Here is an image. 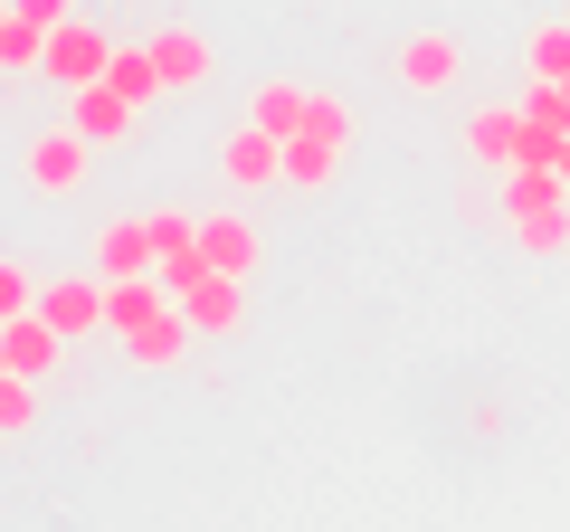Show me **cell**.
Segmentation results:
<instances>
[{
  "mask_svg": "<svg viewBox=\"0 0 570 532\" xmlns=\"http://www.w3.org/2000/svg\"><path fill=\"white\" fill-rule=\"evenodd\" d=\"M20 171H29V190H39V200H77L86 171H96V144H86L77 124H48V134H29Z\"/></svg>",
  "mask_w": 570,
  "mask_h": 532,
  "instance_id": "2",
  "label": "cell"
},
{
  "mask_svg": "<svg viewBox=\"0 0 570 532\" xmlns=\"http://www.w3.org/2000/svg\"><path fill=\"white\" fill-rule=\"evenodd\" d=\"M523 124H532V134H570V86L523 77Z\"/></svg>",
  "mask_w": 570,
  "mask_h": 532,
  "instance_id": "20",
  "label": "cell"
},
{
  "mask_svg": "<svg viewBox=\"0 0 570 532\" xmlns=\"http://www.w3.org/2000/svg\"><path fill=\"white\" fill-rule=\"evenodd\" d=\"M200 257H209V276H257V257H266V228L247 219V209H209L200 219Z\"/></svg>",
  "mask_w": 570,
  "mask_h": 532,
  "instance_id": "8",
  "label": "cell"
},
{
  "mask_svg": "<svg viewBox=\"0 0 570 532\" xmlns=\"http://www.w3.org/2000/svg\"><path fill=\"white\" fill-rule=\"evenodd\" d=\"M181 314H190V333H219V343H228V333L247 324V286H238V276H200V286L181 295Z\"/></svg>",
  "mask_w": 570,
  "mask_h": 532,
  "instance_id": "15",
  "label": "cell"
},
{
  "mask_svg": "<svg viewBox=\"0 0 570 532\" xmlns=\"http://www.w3.org/2000/svg\"><path fill=\"white\" fill-rule=\"evenodd\" d=\"M0 381H10V352H0Z\"/></svg>",
  "mask_w": 570,
  "mask_h": 532,
  "instance_id": "27",
  "label": "cell"
},
{
  "mask_svg": "<svg viewBox=\"0 0 570 532\" xmlns=\"http://www.w3.org/2000/svg\"><path fill=\"white\" fill-rule=\"evenodd\" d=\"M153 67H163V96H190V86H209V39L200 29H153Z\"/></svg>",
  "mask_w": 570,
  "mask_h": 532,
  "instance_id": "12",
  "label": "cell"
},
{
  "mask_svg": "<svg viewBox=\"0 0 570 532\" xmlns=\"http://www.w3.org/2000/svg\"><path fill=\"white\" fill-rule=\"evenodd\" d=\"M10 10H20L29 29H67V0H10Z\"/></svg>",
  "mask_w": 570,
  "mask_h": 532,
  "instance_id": "24",
  "label": "cell"
},
{
  "mask_svg": "<svg viewBox=\"0 0 570 532\" xmlns=\"http://www.w3.org/2000/svg\"><path fill=\"white\" fill-rule=\"evenodd\" d=\"M20 314H39V276H29L20 257H0V333L20 324Z\"/></svg>",
  "mask_w": 570,
  "mask_h": 532,
  "instance_id": "21",
  "label": "cell"
},
{
  "mask_svg": "<svg viewBox=\"0 0 570 532\" xmlns=\"http://www.w3.org/2000/svg\"><path fill=\"white\" fill-rule=\"evenodd\" d=\"M105 86H124L134 105L163 96V67H153V48H115V67H105Z\"/></svg>",
  "mask_w": 570,
  "mask_h": 532,
  "instance_id": "19",
  "label": "cell"
},
{
  "mask_svg": "<svg viewBox=\"0 0 570 532\" xmlns=\"http://www.w3.org/2000/svg\"><path fill=\"white\" fill-rule=\"evenodd\" d=\"M343 152H352V144L295 134V144H285V190H333V181H343Z\"/></svg>",
  "mask_w": 570,
  "mask_h": 532,
  "instance_id": "17",
  "label": "cell"
},
{
  "mask_svg": "<svg viewBox=\"0 0 570 532\" xmlns=\"http://www.w3.org/2000/svg\"><path fill=\"white\" fill-rule=\"evenodd\" d=\"M124 362H134V371H181L190 362V314L171 305V314H153L142 333H124Z\"/></svg>",
  "mask_w": 570,
  "mask_h": 532,
  "instance_id": "13",
  "label": "cell"
},
{
  "mask_svg": "<svg viewBox=\"0 0 570 532\" xmlns=\"http://www.w3.org/2000/svg\"><path fill=\"white\" fill-rule=\"evenodd\" d=\"M504 228L532 247V257H561V247H570V181L542 171V162L504 171Z\"/></svg>",
  "mask_w": 570,
  "mask_h": 532,
  "instance_id": "1",
  "label": "cell"
},
{
  "mask_svg": "<svg viewBox=\"0 0 570 532\" xmlns=\"http://www.w3.org/2000/svg\"><path fill=\"white\" fill-rule=\"evenodd\" d=\"M39 314L67 333V343L105 333V276H48V286H39Z\"/></svg>",
  "mask_w": 570,
  "mask_h": 532,
  "instance_id": "9",
  "label": "cell"
},
{
  "mask_svg": "<svg viewBox=\"0 0 570 532\" xmlns=\"http://www.w3.org/2000/svg\"><path fill=\"white\" fill-rule=\"evenodd\" d=\"M551 171H561V181H570V134H561V162H551Z\"/></svg>",
  "mask_w": 570,
  "mask_h": 532,
  "instance_id": "25",
  "label": "cell"
},
{
  "mask_svg": "<svg viewBox=\"0 0 570 532\" xmlns=\"http://www.w3.org/2000/svg\"><path fill=\"white\" fill-rule=\"evenodd\" d=\"M305 105H314L305 77H266L257 96H247V124H266L276 144H295V134H305Z\"/></svg>",
  "mask_w": 570,
  "mask_h": 532,
  "instance_id": "16",
  "label": "cell"
},
{
  "mask_svg": "<svg viewBox=\"0 0 570 532\" xmlns=\"http://www.w3.org/2000/svg\"><path fill=\"white\" fill-rule=\"evenodd\" d=\"M0 352H10V371H20V381H58V362H67V333L48 324V314H20V324L0 333Z\"/></svg>",
  "mask_w": 570,
  "mask_h": 532,
  "instance_id": "11",
  "label": "cell"
},
{
  "mask_svg": "<svg viewBox=\"0 0 570 532\" xmlns=\"http://www.w3.org/2000/svg\"><path fill=\"white\" fill-rule=\"evenodd\" d=\"M0 39H10V0H0Z\"/></svg>",
  "mask_w": 570,
  "mask_h": 532,
  "instance_id": "26",
  "label": "cell"
},
{
  "mask_svg": "<svg viewBox=\"0 0 570 532\" xmlns=\"http://www.w3.org/2000/svg\"><path fill=\"white\" fill-rule=\"evenodd\" d=\"M390 77H400L409 96H448V86L466 77V39H448V29H419V39H400Z\"/></svg>",
  "mask_w": 570,
  "mask_h": 532,
  "instance_id": "5",
  "label": "cell"
},
{
  "mask_svg": "<svg viewBox=\"0 0 570 532\" xmlns=\"http://www.w3.org/2000/svg\"><path fill=\"white\" fill-rule=\"evenodd\" d=\"M163 266V228H153V209H124V219L96 228V276L115 286V276H153Z\"/></svg>",
  "mask_w": 570,
  "mask_h": 532,
  "instance_id": "4",
  "label": "cell"
},
{
  "mask_svg": "<svg viewBox=\"0 0 570 532\" xmlns=\"http://www.w3.org/2000/svg\"><path fill=\"white\" fill-rule=\"evenodd\" d=\"M29 428H39V381L10 371V381H0V437H29Z\"/></svg>",
  "mask_w": 570,
  "mask_h": 532,
  "instance_id": "22",
  "label": "cell"
},
{
  "mask_svg": "<svg viewBox=\"0 0 570 532\" xmlns=\"http://www.w3.org/2000/svg\"><path fill=\"white\" fill-rule=\"evenodd\" d=\"M67 124H77L86 144L105 152V144H124V134L142 124V105L124 96V86H77V96H67Z\"/></svg>",
  "mask_w": 570,
  "mask_h": 532,
  "instance_id": "10",
  "label": "cell"
},
{
  "mask_svg": "<svg viewBox=\"0 0 570 532\" xmlns=\"http://www.w3.org/2000/svg\"><path fill=\"white\" fill-rule=\"evenodd\" d=\"M466 162H485V171H523L532 162L523 105H485V115H466Z\"/></svg>",
  "mask_w": 570,
  "mask_h": 532,
  "instance_id": "7",
  "label": "cell"
},
{
  "mask_svg": "<svg viewBox=\"0 0 570 532\" xmlns=\"http://www.w3.org/2000/svg\"><path fill=\"white\" fill-rule=\"evenodd\" d=\"M219 181L228 190H276L285 181V144L266 134V124H228L219 134Z\"/></svg>",
  "mask_w": 570,
  "mask_h": 532,
  "instance_id": "6",
  "label": "cell"
},
{
  "mask_svg": "<svg viewBox=\"0 0 570 532\" xmlns=\"http://www.w3.org/2000/svg\"><path fill=\"white\" fill-rule=\"evenodd\" d=\"M305 134H324V144H352V105L333 96V86H314V105H305Z\"/></svg>",
  "mask_w": 570,
  "mask_h": 532,
  "instance_id": "23",
  "label": "cell"
},
{
  "mask_svg": "<svg viewBox=\"0 0 570 532\" xmlns=\"http://www.w3.org/2000/svg\"><path fill=\"white\" fill-rule=\"evenodd\" d=\"M105 67H115V39H105L96 20L48 29V86H58V96H77V86H105Z\"/></svg>",
  "mask_w": 570,
  "mask_h": 532,
  "instance_id": "3",
  "label": "cell"
},
{
  "mask_svg": "<svg viewBox=\"0 0 570 532\" xmlns=\"http://www.w3.org/2000/svg\"><path fill=\"white\" fill-rule=\"evenodd\" d=\"M523 77L570 86V20H532V39H523Z\"/></svg>",
  "mask_w": 570,
  "mask_h": 532,
  "instance_id": "18",
  "label": "cell"
},
{
  "mask_svg": "<svg viewBox=\"0 0 570 532\" xmlns=\"http://www.w3.org/2000/svg\"><path fill=\"white\" fill-rule=\"evenodd\" d=\"M153 314H171L163 276H115V286H105V333H115V343H124V333H142Z\"/></svg>",
  "mask_w": 570,
  "mask_h": 532,
  "instance_id": "14",
  "label": "cell"
}]
</instances>
